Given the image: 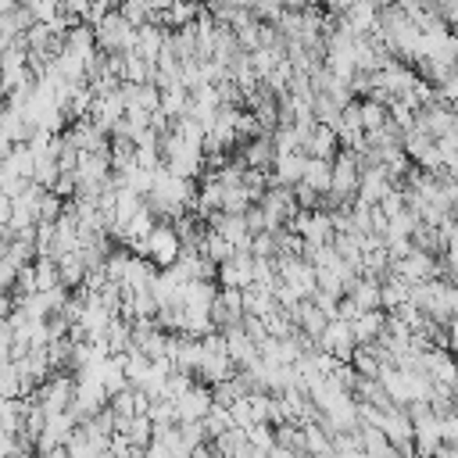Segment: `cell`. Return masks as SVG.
Masks as SVG:
<instances>
[{
	"mask_svg": "<svg viewBox=\"0 0 458 458\" xmlns=\"http://www.w3.org/2000/svg\"><path fill=\"white\" fill-rule=\"evenodd\" d=\"M32 401H36L47 415L72 411V404H75V372H54V376L32 394Z\"/></svg>",
	"mask_w": 458,
	"mask_h": 458,
	"instance_id": "cell-1",
	"label": "cell"
},
{
	"mask_svg": "<svg viewBox=\"0 0 458 458\" xmlns=\"http://www.w3.org/2000/svg\"><path fill=\"white\" fill-rule=\"evenodd\" d=\"M140 258H150L157 268H172V265L182 258V236H179V229H175L172 222H161V225L147 236Z\"/></svg>",
	"mask_w": 458,
	"mask_h": 458,
	"instance_id": "cell-2",
	"label": "cell"
},
{
	"mask_svg": "<svg viewBox=\"0 0 458 458\" xmlns=\"http://www.w3.org/2000/svg\"><path fill=\"white\" fill-rule=\"evenodd\" d=\"M390 272L394 276H401L404 283H429V279H440V258L437 254H426V250H411V254H404V258H397L394 265H390Z\"/></svg>",
	"mask_w": 458,
	"mask_h": 458,
	"instance_id": "cell-3",
	"label": "cell"
},
{
	"mask_svg": "<svg viewBox=\"0 0 458 458\" xmlns=\"http://www.w3.org/2000/svg\"><path fill=\"white\" fill-rule=\"evenodd\" d=\"M354 347H358L354 329H351V322H344V318H333V322L326 326V333L318 336V351L333 354L336 361H351V358H354Z\"/></svg>",
	"mask_w": 458,
	"mask_h": 458,
	"instance_id": "cell-4",
	"label": "cell"
},
{
	"mask_svg": "<svg viewBox=\"0 0 458 458\" xmlns=\"http://www.w3.org/2000/svg\"><path fill=\"white\" fill-rule=\"evenodd\" d=\"M175 408H179V426H182V422H204L208 411L215 408V390L197 379V383L175 401Z\"/></svg>",
	"mask_w": 458,
	"mask_h": 458,
	"instance_id": "cell-5",
	"label": "cell"
},
{
	"mask_svg": "<svg viewBox=\"0 0 458 458\" xmlns=\"http://www.w3.org/2000/svg\"><path fill=\"white\" fill-rule=\"evenodd\" d=\"M254 265L258 258L250 250H236L225 265H218V286H233V290L254 286Z\"/></svg>",
	"mask_w": 458,
	"mask_h": 458,
	"instance_id": "cell-6",
	"label": "cell"
},
{
	"mask_svg": "<svg viewBox=\"0 0 458 458\" xmlns=\"http://www.w3.org/2000/svg\"><path fill=\"white\" fill-rule=\"evenodd\" d=\"M222 336H225V351H229V358L236 361V369H247V365L261 361V347H258V340L243 329V322L233 326V329H225Z\"/></svg>",
	"mask_w": 458,
	"mask_h": 458,
	"instance_id": "cell-7",
	"label": "cell"
},
{
	"mask_svg": "<svg viewBox=\"0 0 458 458\" xmlns=\"http://www.w3.org/2000/svg\"><path fill=\"white\" fill-rule=\"evenodd\" d=\"M340 150H344V143H340V132H336L333 125H322V122H315L311 136L304 140V154H308V157H322V161H333Z\"/></svg>",
	"mask_w": 458,
	"mask_h": 458,
	"instance_id": "cell-8",
	"label": "cell"
},
{
	"mask_svg": "<svg viewBox=\"0 0 458 458\" xmlns=\"http://www.w3.org/2000/svg\"><path fill=\"white\" fill-rule=\"evenodd\" d=\"M236 157H240L247 168H261V172H272L279 154H276V143H272V136H258V140H247V143H240Z\"/></svg>",
	"mask_w": 458,
	"mask_h": 458,
	"instance_id": "cell-9",
	"label": "cell"
},
{
	"mask_svg": "<svg viewBox=\"0 0 458 458\" xmlns=\"http://www.w3.org/2000/svg\"><path fill=\"white\" fill-rule=\"evenodd\" d=\"M394 190V179L386 175V168L383 165H369L365 172H361V190H358V200L361 204H383V197Z\"/></svg>",
	"mask_w": 458,
	"mask_h": 458,
	"instance_id": "cell-10",
	"label": "cell"
},
{
	"mask_svg": "<svg viewBox=\"0 0 458 458\" xmlns=\"http://www.w3.org/2000/svg\"><path fill=\"white\" fill-rule=\"evenodd\" d=\"M304 168H308V154H279L276 157V168H272V186H297L304 182Z\"/></svg>",
	"mask_w": 458,
	"mask_h": 458,
	"instance_id": "cell-11",
	"label": "cell"
},
{
	"mask_svg": "<svg viewBox=\"0 0 458 458\" xmlns=\"http://www.w3.org/2000/svg\"><path fill=\"white\" fill-rule=\"evenodd\" d=\"M386 322H390V311H361L354 322H351V329H354V340L358 344H379L383 340V333H386Z\"/></svg>",
	"mask_w": 458,
	"mask_h": 458,
	"instance_id": "cell-12",
	"label": "cell"
},
{
	"mask_svg": "<svg viewBox=\"0 0 458 458\" xmlns=\"http://www.w3.org/2000/svg\"><path fill=\"white\" fill-rule=\"evenodd\" d=\"M379 14H383V7H379L376 0H358V4L344 14V21L354 29V36H372V32L379 29Z\"/></svg>",
	"mask_w": 458,
	"mask_h": 458,
	"instance_id": "cell-13",
	"label": "cell"
},
{
	"mask_svg": "<svg viewBox=\"0 0 458 458\" xmlns=\"http://www.w3.org/2000/svg\"><path fill=\"white\" fill-rule=\"evenodd\" d=\"M165 43H168V29H161L154 21H147V25L136 29V54L140 57H147V61L157 64V57L165 54Z\"/></svg>",
	"mask_w": 458,
	"mask_h": 458,
	"instance_id": "cell-14",
	"label": "cell"
},
{
	"mask_svg": "<svg viewBox=\"0 0 458 458\" xmlns=\"http://www.w3.org/2000/svg\"><path fill=\"white\" fill-rule=\"evenodd\" d=\"M347 297H351L361 311H379V308H383V279H376V276H358Z\"/></svg>",
	"mask_w": 458,
	"mask_h": 458,
	"instance_id": "cell-15",
	"label": "cell"
},
{
	"mask_svg": "<svg viewBox=\"0 0 458 458\" xmlns=\"http://www.w3.org/2000/svg\"><path fill=\"white\" fill-rule=\"evenodd\" d=\"M279 308V301H276V290L272 286H247L243 290V311L250 315V318H268L272 311Z\"/></svg>",
	"mask_w": 458,
	"mask_h": 458,
	"instance_id": "cell-16",
	"label": "cell"
},
{
	"mask_svg": "<svg viewBox=\"0 0 458 458\" xmlns=\"http://www.w3.org/2000/svg\"><path fill=\"white\" fill-rule=\"evenodd\" d=\"M304 182L315 190V193H333V161H322V157H308V168H304Z\"/></svg>",
	"mask_w": 458,
	"mask_h": 458,
	"instance_id": "cell-17",
	"label": "cell"
},
{
	"mask_svg": "<svg viewBox=\"0 0 458 458\" xmlns=\"http://www.w3.org/2000/svg\"><path fill=\"white\" fill-rule=\"evenodd\" d=\"M411 301V283H404L401 276H386L383 279V311H397V308H404Z\"/></svg>",
	"mask_w": 458,
	"mask_h": 458,
	"instance_id": "cell-18",
	"label": "cell"
},
{
	"mask_svg": "<svg viewBox=\"0 0 458 458\" xmlns=\"http://www.w3.org/2000/svg\"><path fill=\"white\" fill-rule=\"evenodd\" d=\"M200 254L204 258H211L215 265H225L233 254H236V247H233V240H225L218 229H208V236H204V247H200Z\"/></svg>",
	"mask_w": 458,
	"mask_h": 458,
	"instance_id": "cell-19",
	"label": "cell"
},
{
	"mask_svg": "<svg viewBox=\"0 0 458 458\" xmlns=\"http://www.w3.org/2000/svg\"><path fill=\"white\" fill-rule=\"evenodd\" d=\"M204 426H208V437H211V440H218L222 433H229V429H236V419H233V408H225V404H215V408L208 411V419H204Z\"/></svg>",
	"mask_w": 458,
	"mask_h": 458,
	"instance_id": "cell-20",
	"label": "cell"
},
{
	"mask_svg": "<svg viewBox=\"0 0 458 458\" xmlns=\"http://www.w3.org/2000/svg\"><path fill=\"white\" fill-rule=\"evenodd\" d=\"M390 122V107L386 104H379V100H361V125H365V132H376V129H383Z\"/></svg>",
	"mask_w": 458,
	"mask_h": 458,
	"instance_id": "cell-21",
	"label": "cell"
},
{
	"mask_svg": "<svg viewBox=\"0 0 458 458\" xmlns=\"http://www.w3.org/2000/svg\"><path fill=\"white\" fill-rule=\"evenodd\" d=\"M118 11H122L136 29L150 21V4H147V0H122V4H118Z\"/></svg>",
	"mask_w": 458,
	"mask_h": 458,
	"instance_id": "cell-22",
	"label": "cell"
},
{
	"mask_svg": "<svg viewBox=\"0 0 458 458\" xmlns=\"http://www.w3.org/2000/svg\"><path fill=\"white\" fill-rule=\"evenodd\" d=\"M293 197H297L301 211H318V208H322V193H315L308 182H297V186H293Z\"/></svg>",
	"mask_w": 458,
	"mask_h": 458,
	"instance_id": "cell-23",
	"label": "cell"
},
{
	"mask_svg": "<svg viewBox=\"0 0 458 458\" xmlns=\"http://www.w3.org/2000/svg\"><path fill=\"white\" fill-rule=\"evenodd\" d=\"M354 4H358V0H322V7H326L329 14H340V18H344V14H347Z\"/></svg>",
	"mask_w": 458,
	"mask_h": 458,
	"instance_id": "cell-24",
	"label": "cell"
},
{
	"mask_svg": "<svg viewBox=\"0 0 458 458\" xmlns=\"http://www.w3.org/2000/svg\"><path fill=\"white\" fill-rule=\"evenodd\" d=\"M36 458H68V447H50V451H39Z\"/></svg>",
	"mask_w": 458,
	"mask_h": 458,
	"instance_id": "cell-25",
	"label": "cell"
},
{
	"mask_svg": "<svg viewBox=\"0 0 458 458\" xmlns=\"http://www.w3.org/2000/svg\"><path fill=\"white\" fill-rule=\"evenodd\" d=\"M437 458H458V444H444Z\"/></svg>",
	"mask_w": 458,
	"mask_h": 458,
	"instance_id": "cell-26",
	"label": "cell"
},
{
	"mask_svg": "<svg viewBox=\"0 0 458 458\" xmlns=\"http://www.w3.org/2000/svg\"><path fill=\"white\" fill-rule=\"evenodd\" d=\"M233 4H236V7H247V11H254V4H258V0H233Z\"/></svg>",
	"mask_w": 458,
	"mask_h": 458,
	"instance_id": "cell-27",
	"label": "cell"
}]
</instances>
